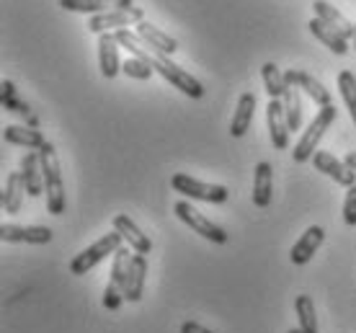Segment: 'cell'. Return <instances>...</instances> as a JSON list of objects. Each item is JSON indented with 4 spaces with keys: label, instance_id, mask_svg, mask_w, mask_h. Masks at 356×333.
<instances>
[{
    "label": "cell",
    "instance_id": "1",
    "mask_svg": "<svg viewBox=\"0 0 356 333\" xmlns=\"http://www.w3.org/2000/svg\"><path fill=\"white\" fill-rule=\"evenodd\" d=\"M39 161H42V173H44L47 212H49V215H63L65 184H63V173H60V161H57V153H54L52 143H44L39 147Z\"/></svg>",
    "mask_w": 356,
    "mask_h": 333
},
{
    "label": "cell",
    "instance_id": "2",
    "mask_svg": "<svg viewBox=\"0 0 356 333\" xmlns=\"http://www.w3.org/2000/svg\"><path fill=\"white\" fill-rule=\"evenodd\" d=\"M336 117H339V111H336V106L330 104V106H323L318 114H315V119H312L310 124H307V129L302 132V137L297 140V145L292 147V158L294 163H307L315 155V150H318V145H321L323 135L328 132V127L336 122Z\"/></svg>",
    "mask_w": 356,
    "mask_h": 333
},
{
    "label": "cell",
    "instance_id": "3",
    "mask_svg": "<svg viewBox=\"0 0 356 333\" xmlns=\"http://www.w3.org/2000/svg\"><path fill=\"white\" fill-rule=\"evenodd\" d=\"M122 243H124V238L116 233H106L104 238H98L96 243L88 245L83 253H78L75 259L70 261V274H75V277H86L93 266H98V263L104 261L106 256H114L119 248H122Z\"/></svg>",
    "mask_w": 356,
    "mask_h": 333
},
{
    "label": "cell",
    "instance_id": "4",
    "mask_svg": "<svg viewBox=\"0 0 356 333\" xmlns=\"http://www.w3.org/2000/svg\"><path fill=\"white\" fill-rule=\"evenodd\" d=\"M170 189L184 194L188 199L196 202H212V204H225L230 199V191L220 186V184H204V181H196L188 173H173L170 176Z\"/></svg>",
    "mask_w": 356,
    "mask_h": 333
},
{
    "label": "cell",
    "instance_id": "5",
    "mask_svg": "<svg viewBox=\"0 0 356 333\" xmlns=\"http://www.w3.org/2000/svg\"><path fill=\"white\" fill-rule=\"evenodd\" d=\"M152 67H155V72H161L173 88H178L181 93H186L188 99H204V86L196 81L194 75H188L181 65L170 63L168 54L152 52Z\"/></svg>",
    "mask_w": 356,
    "mask_h": 333
},
{
    "label": "cell",
    "instance_id": "6",
    "mask_svg": "<svg viewBox=\"0 0 356 333\" xmlns=\"http://www.w3.org/2000/svg\"><path fill=\"white\" fill-rule=\"evenodd\" d=\"M173 212H176V217L184 222V225H188L194 233H199L202 238H207V241H212V243H217V245H225L227 241H230V235L225 233L220 225H214L212 220H207L194 204H188V202H176Z\"/></svg>",
    "mask_w": 356,
    "mask_h": 333
},
{
    "label": "cell",
    "instance_id": "7",
    "mask_svg": "<svg viewBox=\"0 0 356 333\" xmlns=\"http://www.w3.org/2000/svg\"><path fill=\"white\" fill-rule=\"evenodd\" d=\"M145 21V10L140 6H132V8H111L104 10L98 16H90L88 29L93 34H106V31H119V29H127L129 24H140Z\"/></svg>",
    "mask_w": 356,
    "mask_h": 333
},
{
    "label": "cell",
    "instance_id": "8",
    "mask_svg": "<svg viewBox=\"0 0 356 333\" xmlns=\"http://www.w3.org/2000/svg\"><path fill=\"white\" fill-rule=\"evenodd\" d=\"M312 165L318 168L321 173H325L328 179H333L336 184H341V186H346V189H351V186H356V171H351L346 163L339 161L333 153H325V150H321V153L312 155Z\"/></svg>",
    "mask_w": 356,
    "mask_h": 333
},
{
    "label": "cell",
    "instance_id": "9",
    "mask_svg": "<svg viewBox=\"0 0 356 333\" xmlns=\"http://www.w3.org/2000/svg\"><path fill=\"white\" fill-rule=\"evenodd\" d=\"M0 238L6 243H31L44 245L52 241V230L44 225H3L0 227Z\"/></svg>",
    "mask_w": 356,
    "mask_h": 333
},
{
    "label": "cell",
    "instance_id": "10",
    "mask_svg": "<svg viewBox=\"0 0 356 333\" xmlns=\"http://www.w3.org/2000/svg\"><path fill=\"white\" fill-rule=\"evenodd\" d=\"M98 67H101V75L111 81L122 72V60H119V42H116L114 31H106V34L98 36Z\"/></svg>",
    "mask_w": 356,
    "mask_h": 333
},
{
    "label": "cell",
    "instance_id": "11",
    "mask_svg": "<svg viewBox=\"0 0 356 333\" xmlns=\"http://www.w3.org/2000/svg\"><path fill=\"white\" fill-rule=\"evenodd\" d=\"M266 122H268V135H271V145L276 150H286L289 147V124H286L284 104L282 101L268 99L266 104Z\"/></svg>",
    "mask_w": 356,
    "mask_h": 333
},
{
    "label": "cell",
    "instance_id": "12",
    "mask_svg": "<svg viewBox=\"0 0 356 333\" xmlns=\"http://www.w3.org/2000/svg\"><path fill=\"white\" fill-rule=\"evenodd\" d=\"M284 81L289 83V86H297L300 90H305L307 96H310L318 106H330L333 101H330V90L323 86L318 78H312V75H307L305 70H286L284 72Z\"/></svg>",
    "mask_w": 356,
    "mask_h": 333
},
{
    "label": "cell",
    "instance_id": "13",
    "mask_svg": "<svg viewBox=\"0 0 356 333\" xmlns=\"http://www.w3.org/2000/svg\"><path fill=\"white\" fill-rule=\"evenodd\" d=\"M325 241V230L321 225H312L307 227L302 233V238L292 245V253H289V259H292L294 266H305V263H310V259L318 253V248L323 245Z\"/></svg>",
    "mask_w": 356,
    "mask_h": 333
},
{
    "label": "cell",
    "instance_id": "14",
    "mask_svg": "<svg viewBox=\"0 0 356 333\" xmlns=\"http://www.w3.org/2000/svg\"><path fill=\"white\" fill-rule=\"evenodd\" d=\"M21 179L26 186L29 197H42L44 194V173H42V161H39V150H29L21 158Z\"/></svg>",
    "mask_w": 356,
    "mask_h": 333
},
{
    "label": "cell",
    "instance_id": "15",
    "mask_svg": "<svg viewBox=\"0 0 356 333\" xmlns=\"http://www.w3.org/2000/svg\"><path fill=\"white\" fill-rule=\"evenodd\" d=\"M114 230L122 235V238H124L127 245H129L134 253H143V256H147V253L152 251V241L147 238V233H143L140 227L134 225L132 217L116 215L114 217Z\"/></svg>",
    "mask_w": 356,
    "mask_h": 333
},
{
    "label": "cell",
    "instance_id": "16",
    "mask_svg": "<svg viewBox=\"0 0 356 333\" xmlns=\"http://www.w3.org/2000/svg\"><path fill=\"white\" fill-rule=\"evenodd\" d=\"M145 279H147V256L134 253L132 263H129V274H127V287H124L127 302H140L143 300Z\"/></svg>",
    "mask_w": 356,
    "mask_h": 333
},
{
    "label": "cell",
    "instance_id": "17",
    "mask_svg": "<svg viewBox=\"0 0 356 333\" xmlns=\"http://www.w3.org/2000/svg\"><path fill=\"white\" fill-rule=\"evenodd\" d=\"M137 36L143 39L145 44L150 47L152 52L173 54L178 49V42L173 39V36H168L165 31H161V29L147 24V21H140V24H137Z\"/></svg>",
    "mask_w": 356,
    "mask_h": 333
},
{
    "label": "cell",
    "instance_id": "18",
    "mask_svg": "<svg viewBox=\"0 0 356 333\" xmlns=\"http://www.w3.org/2000/svg\"><path fill=\"white\" fill-rule=\"evenodd\" d=\"M312 10H315V18H321L323 24L333 26L343 39H354V24H348L346 16H343L339 8H333L325 0H315V3H312Z\"/></svg>",
    "mask_w": 356,
    "mask_h": 333
},
{
    "label": "cell",
    "instance_id": "19",
    "mask_svg": "<svg viewBox=\"0 0 356 333\" xmlns=\"http://www.w3.org/2000/svg\"><path fill=\"white\" fill-rule=\"evenodd\" d=\"M271 191H274V171L268 163H259L253 173V204L266 209L271 204Z\"/></svg>",
    "mask_w": 356,
    "mask_h": 333
},
{
    "label": "cell",
    "instance_id": "20",
    "mask_svg": "<svg viewBox=\"0 0 356 333\" xmlns=\"http://www.w3.org/2000/svg\"><path fill=\"white\" fill-rule=\"evenodd\" d=\"M253 114H256V96L253 93H241L238 99V108H235V117L230 122V135L232 137H243L250 129V122H253Z\"/></svg>",
    "mask_w": 356,
    "mask_h": 333
},
{
    "label": "cell",
    "instance_id": "21",
    "mask_svg": "<svg viewBox=\"0 0 356 333\" xmlns=\"http://www.w3.org/2000/svg\"><path fill=\"white\" fill-rule=\"evenodd\" d=\"M310 31L312 36L318 39V42H323V44L328 47L333 54H346L348 52V39H343V36L336 31L333 26H328V24H323L321 18H310Z\"/></svg>",
    "mask_w": 356,
    "mask_h": 333
},
{
    "label": "cell",
    "instance_id": "22",
    "mask_svg": "<svg viewBox=\"0 0 356 333\" xmlns=\"http://www.w3.org/2000/svg\"><path fill=\"white\" fill-rule=\"evenodd\" d=\"M3 137H6V143L8 145H21V147H26V150H39L42 145L47 143L44 135L34 129V127H18V124H10L3 129Z\"/></svg>",
    "mask_w": 356,
    "mask_h": 333
},
{
    "label": "cell",
    "instance_id": "23",
    "mask_svg": "<svg viewBox=\"0 0 356 333\" xmlns=\"http://www.w3.org/2000/svg\"><path fill=\"white\" fill-rule=\"evenodd\" d=\"M24 179H21V171H13L8 173V179H6V186H3V209L8 212V215H18L21 207H24Z\"/></svg>",
    "mask_w": 356,
    "mask_h": 333
},
{
    "label": "cell",
    "instance_id": "24",
    "mask_svg": "<svg viewBox=\"0 0 356 333\" xmlns=\"http://www.w3.org/2000/svg\"><path fill=\"white\" fill-rule=\"evenodd\" d=\"M0 101H3V108L6 111H10V114H21V117L26 119V127H39V119L29 111V104L26 101H21L18 99V93H16V86L10 81H3V93H0Z\"/></svg>",
    "mask_w": 356,
    "mask_h": 333
},
{
    "label": "cell",
    "instance_id": "25",
    "mask_svg": "<svg viewBox=\"0 0 356 333\" xmlns=\"http://www.w3.org/2000/svg\"><path fill=\"white\" fill-rule=\"evenodd\" d=\"M284 114H286V124H289V132H297L300 124H302V99H300V88L297 86H289L286 83L284 90Z\"/></svg>",
    "mask_w": 356,
    "mask_h": 333
},
{
    "label": "cell",
    "instance_id": "26",
    "mask_svg": "<svg viewBox=\"0 0 356 333\" xmlns=\"http://www.w3.org/2000/svg\"><path fill=\"white\" fill-rule=\"evenodd\" d=\"M261 78H264V88H266L268 99H274V101L284 99V90H286L284 72L279 70L274 63H266L261 67Z\"/></svg>",
    "mask_w": 356,
    "mask_h": 333
},
{
    "label": "cell",
    "instance_id": "27",
    "mask_svg": "<svg viewBox=\"0 0 356 333\" xmlns=\"http://www.w3.org/2000/svg\"><path fill=\"white\" fill-rule=\"evenodd\" d=\"M114 36H116V42H119V47H124L127 52H132V57L145 60V63H152V49L143 47V39L134 34V31H129V29H119V31H114Z\"/></svg>",
    "mask_w": 356,
    "mask_h": 333
},
{
    "label": "cell",
    "instance_id": "28",
    "mask_svg": "<svg viewBox=\"0 0 356 333\" xmlns=\"http://www.w3.org/2000/svg\"><path fill=\"white\" fill-rule=\"evenodd\" d=\"M294 310H297V320L305 333H318V316H315V305H312L310 295H300L294 300Z\"/></svg>",
    "mask_w": 356,
    "mask_h": 333
},
{
    "label": "cell",
    "instance_id": "29",
    "mask_svg": "<svg viewBox=\"0 0 356 333\" xmlns=\"http://www.w3.org/2000/svg\"><path fill=\"white\" fill-rule=\"evenodd\" d=\"M339 90L341 99H343V104L348 108V114H351V122L356 127V75L351 70L339 72Z\"/></svg>",
    "mask_w": 356,
    "mask_h": 333
},
{
    "label": "cell",
    "instance_id": "30",
    "mask_svg": "<svg viewBox=\"0 0 356 333\" xmlns=\"http://www.w3.org/2000/svg\"><path fill=\"white\" fill-rule=\"evenodd\" d=\"M108 6H114V0H60V8L72 10V13H90V16L111 10Z\"/></svg>",
    "mask_w": 356,
    "mask_h": 333
},
{
    "label": "cell",
    "instance_id": "31",
    "mask_svg": "<svg viewBox=\"0 0 356 333\" xmlns=\"http://www.w3.org/2000/svg\"><path fill=\"white\" fill-rule=\"evenodd\" d=\"M134 253L127 251V245H122L119 251L114 253V261H111V282H116L119 287H127V274H129V263H132Z\"/></svg>",
    "mask_w": 356,
    "mask_h": 333
},
{
    "label": "cell",
    "instance_id": "32",
    "mask_svg": "<svg viewBox=\"0 0 356 333\" xmlns=\"http://www.w3.org/2000/svg\"><path fill=\"white\" fill-rule=\"evenodd\" d=\"M122 72H124L127 78H134V81H150V75L155 72V67H152V63L129 57L127 63H122Z\"/></svg>",
    "mask_w": 356,
    "mask_h": 333
},
{
    "label": "cell",
    "instance_id": "33",
    "mask_svg": "<svg viewBox=\"0 0 356 333\" xmlns=\"http://www.w3.org/2000/svg\"><path fill=\"white\" fill-rule=\"evenodd\" d=\"M122 302H124V289L119 287L116 282L108 279L106 292H104V307H106V310H119Z\"/></svg>",
    "mask_w": 356,
    "mask_h": 333
},
{
    "label": "cell",
    "instance_id": "34",
    "mask_svg": "<svg viewBox=\"0 0 356 333\" xmlns=\"http://www.w3.org/2000/svg\"><path fill=\"white\" fill-rule=\"evenodd\" d=\"M343 222L348 227H356V186H351L343 199Z\"/></svg>",
    "mask_w": 356,
    "mask_h": 333
},
{
    "label": "cell",
    "instance_id": "35",
    "mask_svg": "<svg viewBox=\"0 0 356 333\" xmlns=\"http://www.w3.org/2000/svg\"><path fill=\"white\" fill-rule=\"evenodd\" d=\"M181 333H212V331L204 328L202 323H196V320H186V323L181 325Z\"/></svg>",
    "mask_w": 356,
    "mask_h": 333
},
{
    "label": "cell",
    "instance_id": "36",
    "mask_svg": "<svg viewBox=\"0 0 356 333\" xmlns=\"http://www.w3.org/2000/svg\"><path fill=\"white\" fill-rule=\"evenodd\" d=\"M343 163H346L351 171H356V150H351V153H346V158H343Z\"/></svg>",
    "mask_w": 356,
    "mask_h": 333
},
{
    "label": "cell",
    "instance_id": "37",
    "mask_svg": "<svg viewBox=\"0 0 356 333\" xmlns=\"http://www.w3.org/2000/svg\"><path fill=\"white\" fill-rule=\"evenodd\" d=\"M114 8H132V0H114Z\"/></svg>",
    "mask_w": 356,
    "mask_h": 333
},
{
    "label": "cell",
    "instance_id": "38",
    "mask_svg": "<svg viewBox=\"0 0 356 333\" xmlns=\"http://www.w3.org/2000/svg\"><path fill=\"white\" fill-rule=\"evenodd\" d=\"M286 333H305V331H302V328H289Z\"/></svg>",
    "mask_w": 356,
    "mask_h": 333
},
{
    "label": "cell",
    "instance_id": "39",
    "mask_svg": "<svg viewBox=\"0 0 356 333\" xmlns=\"http://www.w3.org/2000/svg\"><path fill=\"white\" fill-rule=\"evenodd\" d=\"M354 49H356V24H354Z\"/></svg>",
    "mask_w": 356,
    "mask_h": 333
}]
</instances>
